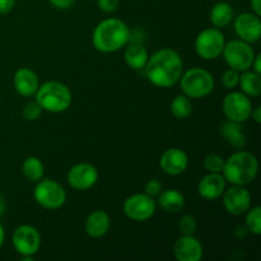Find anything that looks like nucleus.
<instances>
[{
  "mask_svg": "<svg viewBox=\"0 0 261 261\" xmlns=\"http://www.w3.org/2000/svg\"><path fill=\"white\" fill-rule=\"evenodd\" d=\"M148 81L160 88H170L178 83L184 73L180 54L172 48H162L149 56L144 66Z\"/></svg>",
  "mask_w": 261,
  "mask_h": 261,
  "instance_id": "1",
  "label": "nucleus"
},
{
  "mask_svg": "<svg viewBox=\"0 0 261 261\" xmlns=\"http://www.w3.org/2000/svg\"><path fill=\"white\" fill-rule=\"evenodd\" d=\"M130 40L129 27L117 18L102 20L94 28L92 42L99 53L110 54L124 47Z\"/></svg>",
  "mask_w": 261,
  "mask_h": 261,
  "instance_id": "2",
  "label": "nucleus"
},
{
  "mask_svg": "<svg viewBox=\"0 0 261 261\" xmlns=\"http://www.w3.org/2000/svg\"><path fill=\"white\" fill-rule=\"evenodd\" d=\"M259 162L252 153L240 150L224 160L222 175L232 185L246 186L256 178Z\"/></svg>",
  "mask_w": 261,
  "mask_h": 261,
  "instance_id": "3",
  "label": "nucleus"
},
{
  "mask_svg": "<svg viewBox=\"0 0 261 261\" xmlns=\"http://www.w3.org/2000/svg\"><path fill=\"white\" fill-rule=\"evenodd\" d=\"M71 92L65 84L50 81L38 87L36 92V102L41 109L53 114L68 110L71 105Z\"/></svg>",
  "mask_w": 261,
  "mask_h": 261,
  "instance_id": "4",
  "label": "nucleus"
},
{
  "mask_svg": "<svg viewBox=\"0 0 261 261\" xmlns=\"http://www.w3.org/2000/svg\"><path fill=\"white\" fill-rule=\"evenodd\" d=\"M180 87L184 94L189 98H203L211 94L214 89V78L208 70L203 68H191L182 73Z\"/></svg>",
  "mask_w": 261,
  "mask_h": 261,
  "instance_id": "5",
  "label": "nucleus"
},
{
  "mask_svg": "<svg viewBox=\"0 0 261 261\" xmlns=\"http://www.w3.org/2000/svg\"><path fill=\"white\" fill-rule=\"evenodd\" d=\"M33 196L41 206L50 211L61 208L66 201L65 189L51 178H41L33 190Z\"/></svg>",
  "mask_w": 261,
  "mask_h": 261,
  "instance_id": "6",
  "label": "nucleus"
},
{
  "mask_svg": "<svg viewBox=\"0 0 261 261\" xmlns=\"http://www.w3.org/2000/svg\"><path fill=\"white\" fill-rule=\"evenodd\" d=\"M223 58L229 68L237 71H246L251 68L255 53L249 42L242 40H233L226 43L223 47Z\"/></svg>",
  "mask_w": 261,
  "mask_h": 261,
  "instance_id": "7",
  "label": "nucleus"
},
{
  "mask_svg": "<svg viewBox=\"0 0 261 261\" xmlns=\"http://www.w3.org/2000/svg\"><path fill=\"white\" fill-rule=\"evenodd\" d=\"M226 40L219 28L201 31L195 40V51L204 60H214L221 56Z\"/></svg>",
  "mask_w": 261,
  "mask_h": 261,
  "instance_id": "8",
  "label": "nucleus"
},
{
  "mask_svg": "<svg viewBox=\"0 0 261 261\" xmlns=\"http://www.w3.org/2000/svg\"><path fill=\"white\" fill-rule=\"evenodd\" d=\"M157 209L154 198L147 194H134L124 201L122 211L129 219L134 222H145L152 218Z\"/></svg>",
  "mask_w": 261,
  "mask_h": 261,
  "instance_id": "9",
  "label": "nucleus"
},
{
  "mask_svg": "<svg viewBox=\"0 0 261 261\" xmlns=\"http://www.w3.org/2000/svg\"><path fill=\"white\" fill-rule=\"evenodd\" d=\"M252 111V102L242 92H231L223 99V112L229 121L242 122L250 119Z\"/></svg>",
  "mask_w": 261,
  "mask_h": 261,
  "instance_id": "10",
  "label": "nucleus"
},
{
  "mask_svg": "<svg viewBox=\"0 0 261 261\" xmlns=\"http://www.w3.org/2000/svg\"><path fill=\"white\" fill-rule=\"evenodd\" d=\"M12 244L15 251L22 256H33L41 246V234L35 227L23 224L13 232Z\"/></svg>",
  "mask_w": 261,
  "mask_h": 261,
  "instance_id": "11",
  "label": "nucleus"
},
{
  "mask_svg": "<svg viewBox=\"0 0 261 261\" xmlns=\"http://www.w3.org/2000/svg\"><path fill=\"white\" fill-rule=\"evenodd\" d=\"M222 195L224 209L232 216H242L251 206V194L245 186L233 185L228 190H224Z\"/></svg>",
  "mask_w": 261,
  "mask_h": 261,
  "instance_id": "12",
  "label": "nucleus"
},
{
  "mask_svg": "<svg viewBox=\"0 0 261 261\" xmlns=\"http://www.w3.org/2000/svg\"><path fill=\"white\" fill-rule=\"evenodd\" d=\"M98 181V171L91 163H78L68 172V182L73 189L86 191L93 188Z\"/></svg>",
  "mask_w": 261,
  "mask_h": 261,
  "instance_id": "13",
  "label": "nucleus"
},
{
  "mask_svg": "<svg viewBox=\"0 0 261 261\" xmlns=\"http://www.w3.org/2000/svg\"><path fill=\"white\" fill-rule=\"evenodd\" d=\"M234 31L245 42H256L261 37V20L254 13H242L234 19Z\"/></svg>",
  "mask_w": 261,
  "mask_h": 261,
  "instance_id": "14",
  "label": "nucleus"
},
{
  "mask_svg": "<svg viewBox=\"0 0 261 261\" xmlns=\"http://www.w3.org/2000/svg\"><path fill=\"white\" fill-rule=\"evenodd\" d=\"M173 254L178 261H200L203 259L204 249L194 234H182L175 242Z\"/></svg>",
  "mask_w": 261,
  "mask_h": 261,
  "instance_id": "15",
  "label": "nucleus"
},
{
  "mask_svg": "<svg viewBox=\"0 0 261 261\" xmlns=\"http://www.w3.org/2000/svg\"><path fill=\"white\" fill-rule=\"evenodd\" d=\"M160 166L165 173L170 176L181 175L189 166V155L181 148H170L165 150L160 160Z\"/></svg>",
  "mask_w": 261,
  "mask_h": 261,
  "instance_id": "16",
  "label": "nucleus"
},
{
  "mask_svg": "<svg viewBox=\"0 0 261 261\" xmlns=\"http://www.w3.org/2000/svg\"><path fill=\"white\" fill-rule=\"evenodd\" d=\"M226 190V178L222 173L209 172L204 176L198 185V191L201 198L206 200H216L221 198Z\"/></svg>",
  "mask_w": 261,
  "mask_h": 261,
  "instance_id": "17",
  "label": "nucleus"
},
{
  "mask_svg": "<svg viewBox=\"0 0 261 261\" xmlns=\"http://www.w3.org/2000/svg\"><path fill=\"white\" fill-rule=\"evenodd\" d=\"M13 84H14L15 91L23 97L35 96L40 87L37 74L30 68L18 69L13 78Z\"/></svg>",
  "mask_w": 261,
  "mask_h": 261,
  "instance_id": "18",
  "label": "nucleus"
},
{
  "mask_svg": "<svg viewBox=\"0 0 261 261\" xmlns=\"http://www.w3.org/2000/svg\"><path fill=\"white\" fill-rule=\"evenodd\" d=\"M111 226L110 216L105 211H94L87 217L84 229L86 233L92 239H99L107 234Z\"/></svg>",
  "mask_w": 261,
  "mask_h": 261,
  "instance_id": "19",
  "label": "nucleus"
},
{
  "mask_svg": "<svg viewBox=\"0 0 261 261\" xmlns=\"http://www.w3.org/2000/svg\"><path fill=\"white\" fill-rule=\"evenodd\" d=\"M158 204L167 213H177L185 206V196L175 189L162 190L158 195Z\"/></svg>",
  "mask_w": 261,
  "mask_h": 261,
  "instance_id": "20",
  "label": "nucleus"
},
{
  "mask_svg": "<svg viewBox=\"0 0 261 261\" xmlns=\"http://www.w3.org/2000/svg\"><path fill=\"white\" fill-rule=\"evenodd\" d=\"M124 59L125 63L130 68H133L134 70H142V69H144L149 55H148V51L144 46L139 45V43H133V45L127 46L126 50H125Z\"/></svg>",
  "mask_w": 261,
  "mask_h": 261,
  "instance_id": "21",
  "label": "nucleus"
},
{
  "mask_svg": "<svg viewBox=\"0 0 261 261\" xmlns=\"http://www.w3.org/2000/svg\"><path fill=\"white\" fill-rule=\"evenodd\" d=\"M233 8L228 4V3H217L211 10V18L212 24L216 28H224L232 22L233 19Z\"/></svg>",
  "mask_w": 261,
  "mask_h": 261,
  "instance_id": "22",
  "label": "nucleus"
},
{
  "mask_svg": "<svg viewBox=\"0 0 261 261\" xmlns=\"http://www.w3.org/2000/svg\"><path fill=\"white\" fill-rule=\"evenodd\" d=\"M239 84L241 86L242 93L249 97H259L261 93V76L255 71H244L240 75Z\"/></svg>",
  "mask_w": 261,
  "mask_h": 261,
  "instance_id": "23",
  "label": "nucleus"
},
{
  "mask_svg": "<svg viewBox=\"0 0 261 261\" xmlns=\"http://www.w3.org/2000/svg\"><path fill=\"white\" fill-rule=\"evenodd\" d=\"M221 133L224 137V139L228 140L232 147L237 148V149H241L246 144V138L242 134L241 126H240L239 122H233L228 120V122H226L222 126Z\"/></svg>",
  "mask_w": 261,
  "mask_h": 261,
  "instance_id": "24",
  "label": "nucleus"
},
{
  "mask_svg": "<svg viewBox=\"0 0 261 261\" xmlns=\"http://www.w3.org/2000/svg\"><path fill=\"white\" fill-rule=\"evenodd\" d=\"M22 172L30 181L38 182L43 177L45 167H43V163L41 162L40 158L32 155V157H27L23 161Z\"/></svg>",
  "mask_w": 261,
  "mask_h": 261,
  "instance_id": "25",
  "label": "nucleus"
},
{
  "mask_svg": "<svg viewBox=\"0 0 261 261\" xmlns=\"http://www.w3.org/2000/svg\"><path fill=\"white\" fill-rule=\"evenodd\" d=\"M171 112L178 120H184L190 116L193 112V103H191L190 98L185 94L176 96L171 103Z\"/></svg>",
  "mask_w": 261,
  "mask_h": 261,
  "instance_id": "26",
  "label": "nucleus"
},
{
  "mask_svg": "<svg viewBox=\"0 0 261 261\" xmlns=\"http://www.w3.org/2000/svg\"><path fill=\"white\" fill-rule=\"evenodd\" d=\"M247 229L251 232L255 236L261 234V208L260 206H254V208L249 209L246 214V219H245Z\"/></svg>",
  "mask_w": 261,
  "mask_h": 261,
  "instance_id": "27",
  "label": "nucleus"
},
{
  "mask_svg": "<svg viewBox=\"0 0 261 261\" xmlns=\"http://www.w3.org/2000/svg\"><path fill=\"white\" fill-rule=\"evenodd\" d=\"M224 166V158L222 155L216 154V153H212L208 154L204 158V167L208 172L213 173H222Z\"/></svg>",
  "mask_w": 261,
  "mask_h": 261,
  "instance_id": "28",
  "label": "nucleus"
},
{
  "mask_svg": "<svg viewBox=\"0 0 261 261\" xmlns=\"http://www.w3.org/2000/svg\"><path fill=\"white\" fill-rule=\"evenodd\" d=\"M178 228L182 234H194L198 229V222H196L195 217L186 214L180 218L178 222Z\"/></svg>",
  "mask_w": 261,
  "mask_h": 261,
  "instance_id": "29",
  "label": "nucleus"
},
{
  "mask_svg": "<svg viewBox=\"0 0 261 261\" xmlns=\"http://www.w3.org/2000/svg\"><path fill=\"white\" fill-rule=\"evenodd\" d=\"M42 111L43 110L41 109V106L37 102H30V103H27L23 107L22 116L23 119L27 120V121H35V120H37L38 117L41 116Z\"/></svg>",
  "mask_w": 261,
  "mask_h": 261,
  "instance_id": "30",
  "label": "nucleus"
},
{
  "mask_svg": "<svg viewBox=\"0 0 261 261\" xmlns=\"http://www.w3.org/2000/svg\"><path fill=\"white\" fill-rule=\"evenodd\" d=\"M240 82V71L234 70V69L229 68L222 75V83L227 89H233L239 86Z\"/></svg>",
  "mask_w": 261,
  "mask_h": 261,
  "instance_id": "31",
  "label": "nucleus"
},
{
  "mask_svg": "<svg viewBox=\"0 0 261 261\" xmlns=\"http://www.w3.org/2000/svg\"><path fill=\"white\" fill-rule=\"evenodd\" d=\"M161 191H162V184H161L158 180H155V178L149 180L147 184H145L144 193L147 194V195L154 198V196L160 195Z\"/></svg>",
  "mask_w": 261,
  "mask_h": 261,
  "instance_id": "32",
  "label": "nucleus"
},
{
  "mask_svg": "<svg viewBox=\"0 0 261 261\" xmlns=\"http://www.w3.org/2000/svg\"><path fill=\"white\" fill-rule=\"evenodd\" d=\"M97 4L102 12L112 13L119 8V0H97Z\"/></svg>",
  "mask_w": 261,
  "mask_h": 261,
  "instance_id": "33",
  "label": "nucleus"
},
{
  "mask_svg": "<svg viewBox=\"0 0 261 261\" xmlns=\"http://www.w3.org/2000/svg\"><path fill=\"white\" fill-rule=\"evenodd\" d=\"M15 5V0H0V14H8Z\"/></svg>",
  "mask_w": 261,
  "mask_h": 261,
  "instance_id": "34",
  "label": "nucleus"
},
{
  "mask_svg": "<svg viewBox=\"0 0 261 261\" xmlns=\"http://www.w3.org/2000/svg\"><path fill=\"white\" fill-rule=\"evenodd\" d=\"M50 2L58 9H68L75 3V0H50Z\"/></svg>",
  "mask_w": 261,
  "mask_h": 261,
  "instance_id": "35",
  "label": "nucleus"
},
{
  "mask_svg": "<svg viewBox=\"0 0 261 261\" xmlns=\"http://www.w3.org/2000/svg\"><path fill=\"white\" fill-rule=\"evenodd\" d=\"M251 68H254V71L257 74H261V54L255 55L254 61L251 64Z\"/></svg>",
  "mask_w": 261,
  "mask_h": 261,
  "instance_id": "36",
  "label": "nucleus"
},
{
  "mask_svg": "<svg viewBox=\"0 0 261 261\" xmlns=\"http://www.w3.org/2000/svg\"><path fill=\"white\" fill-rule=\"evenodd\" d=\"M250 116L254 119V121L256 122V124H261V106H257L256 109H252Z\"/></svg>",
  "mask_w": 261,
  "mask_h": 261,
  "instance_id": "37",
  "label": "nucleus"
},
{
  "mask_svg": "<svg viewBox=\"0 0 261 261\" xmlns=\"http://www.w3.org/2000/svg\"><path fill=\"white\" fill-rule=\"evenodd\" d=\"M251 9L254 14L261 15V0H251Z\"/></svg>",
  "mask_w": 261,
  "mask_h": 261,
  "instance_id": "38",
  "label": "nucleus"
},
{
  "mask_svg": "<svg viewBox=\"0 0 261 261\" xmlns=\"http://www.w3.org/2000/svg\"><path fill=\"white\" fill-rule=\"evenodd\" d=\"M4 240H5V231H4V227H3V224L0 223V249H2L3 244H4Z\"/></svg>",
  "mask_w": 261,
  "mask_h": 261,
  "instance_id": "39",
  "label": "nucleus"
},
{
  "mask_svg": "<svg viewBox=\"0 0 261 261\" xmlns=\"http://www.w3.org/2000/svg\"><path fill=\"white\" fill-rule=\"evenodd\" d=\"M4 213H5V203H4V200L0 198V218L4 216Z\"/></svg>",
  "mask_w": 261,
  "mask_h": 261,
  "instance_id": "40",
  "label": "nucleus"
}]
</instances>
